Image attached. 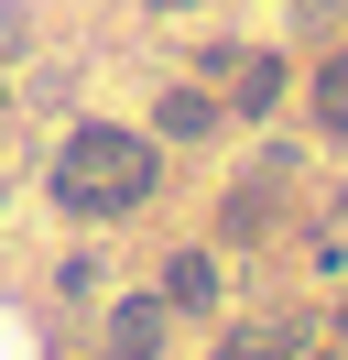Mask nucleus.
I'll return each mask as SVG.
<instances>
[{
  "mask_svg": "<svg viewBox=\"0 0 348 360\" xmlns=\"http://www.w3.org/2000/svg\"><path fill=\"white\" fill-rule=\"evenodd\" d=\"M174 306H218V262H207V251H174Z\"/></svg>",
  "mask_w": 348,
  "mask_h": 360,
  "instance_id": "nucleus-2",
  "label": "nucleus"
},
{
  "mask_svg": "<svg viewBox=\"0 0 348 360\" xmlns=\"http://www.w3.org/2000/svg\"><path fill=\"white\" fill-rule=\"evenodd\" d=\"M229 360H283V328H250V338H239Z\"/></svg>",
  "mask_w": 348,
  "mask_h": 360,
  "instance_id": "nucleus-6",
  "label": "nucleus"
},
{
  "mask_svg": "<svg viewBox=\"0 0 348 360\" xmlns=\"http://www.w3.org/2000/svg\"><path fill=\"white\" fill-rule=\"evenodd\" d=\"M109 338H120V349H130V360H142V349H152V338H163V306H120V316H109Z\"/></svg>",
  "mask_w": 348,
  "mask_h": 360,
  "instance_id": "nucleus-4",
  "label": "nucleus"
},
{
  "mask_svg": "<svg viewBox=\"0 0 348 360\" xmlns=\"http://www.w3.org/2000/svg\"><path fill=\"white\" fill-rule=\"evenodd\" d=\"M142 186H152V142H130V131H76V142H65V164H55V197L87 207V219L130 207Z\"/></svg>",
  "mask_w": 348,
  "mask_h": 360,
  "instance_id": "nucleus-1",
  "label": "nucleus"
},
{
  "mask_svg": "<svg viewBox=\"0 0 348 360\" xmlns=\"http://www.w3.org/2000/svg\"><path fill=\"white\" fill-rule=\"evenodd\" d=\"M316 120H326V131H348V55L316 77Z\"/></svg>",
  "mask_w": 348,
  "mask_h": 360,
  "instance_id": "nucleus-5",
  "label": "nucleus"
},
{
  "mask_svg": "<svg viewBox=\"0 0 348 360\" xmlns=\"http://www.w3.org/2000/svg\"><path fill=\"white\" fill-rule=\"evenodd\" d=\"M239 110H272V98H283V66H272V55H239Z\"/></svg>",
  "mask_w": 348,
  "mask_h": 360,
  "instance_id": "nucleus-3",
  "label": "nucleus"
}]
</instances>
